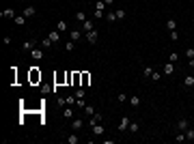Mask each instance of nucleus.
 Returning <instances> with one entry per match:
<instances>
[{
	"instance_id": "obj_1",
	"label": "nucleus",
	"mask_w": 194,
	"mask_h": 144,
	"mask_svg": "<svg viewBox=\"0 0 194 144\" xmlns=\"http://www.w3.org/2000/svg\"><path fill=\"white\" fill-rule=\"evenodd\" d=\"M84 37H86V41L91 43V45H95L97 43V39H99V32L93 28V30H88V32H84Z\"/></svg>"
},
{
	"instance_id": "obj_2",
	"label": "nucleus",
	"mask_w": 194,
	"mask_h": 144,
	"mask_svg": "<svg viewBox=\"0 0 194 144\" xmlns=\"http://www.w3.org/2000/svg\"><path fill=\"white\" fill-rule=\"evenodd\" d=\"M130 123H132L130 116H123V118H121V123H119V127H116V129H119V134H125L127 127H130Z\"/></svg>"
},
{
	"instance_id": "obj_3",
	"label": "nucleus",
	"mask_w": 194,
	"mask_h": 144,
	"mask_svg": "<svg viewBox=\"0 0 194 144\" xmlns=\"http://www.w3.org/2000/svg\"><path fill=\"white\" fill-rule=\"evenodd\" d=\"M104 131H106V127H104V123H97L91 127V134L93 136H104Z\"/></svg>"
},
{
	"instance_id": "obj_4",
	"label": "nucleus",
	"mask_w": 194,
	"mask_h": 144,
	"mask_svg": "<svg viewBox=\"0 0 194 144\" xmlns=\"http://www.w3.org/2000/svg\"><path fill=\"white\" fill-rule=\"evenodd\" d=\"M175 69H177V67H175V63H166L164 67H162V73H164V75H173V73H175Z\"/></svg>"
},
{
	"instance_id": "obj_5",
	"label": "nucleus",
	"mask_w": 194,
	"mask_h": 144,
	"mask_svg": "<svg viewBox=\"0 0 194 144\" xmlns=\"http://www.w3.org/2000/svg\"><path fill=\"white\" fill-rule=\"evenodd\" d=\"M30 58H32V60H41V58H43V49L32 47V49H30Z\"/></svg>"
},
{
	"instance_id": "obj_6",
	"label": "nucleus",
	"mask_w": 194,
	"mask_h": 144,
	"mask_svg": "<svg viewBox=\"0 0 194 144\" xmlns=\"http://www.w3.org/2000/svg\"><path fill=\"white\" fill-rule=\"evenodd\" d=\"M82 35H84V32H82V30H78V28H74V30H71L69 32V39H71V41H80V39H82Z\"/></svg>"
},
{
	"instance_id": "obj_7",
	"label": "nucleus",
	"mask_w": 194,
	"mask_h": 144,
	"mask_svg": "<svg viewBox=\"0 0 194 144\" xmlns=\"http://www.w3.org/2000/svg\"><path fill=\"white\" fill-rule=\"evenodd\" d=\"M32 47H37V39H30V41L22 43V49H24V52H30Z\"/></svg>"
},
{
	"instance_id": "obj_8",
	"label": "nucleus",
	"mask_w": 194,
	"mask_h": 144,
	"mask_svg": "<svg viewBox=\"0 0 194 144\" xmlns=\"http://www.w3.org/2000/svg\"><path fill=\"white\" fill-rule=\"evenodd\" d=\"M188 127H190V123H188V118H179V120H177V129H179V131H186Z\"/></svg>"
},
{
	"instance_id": "obj_9",
	"label": "nucleus",
	"mask_w": 194,
	"mask_h": 144,
	"mask_svg": "<svg viewBox=\"0 0 194 144\" xmlns=\"http://www.w3.org/2000/svg\"><path fill=\"white\" fill-rule=\"evenodd\" d=\"M48 39H50L52 43H58V41H60V32H58V30H52V32H48Z\"/></svg>"
},
{
	"instance_id": "obj_10",
	"label": "nucleus",
	"mask_w": 194,
	"mask_h": 144,
	"mask_svg": "<svg viewBox=\"0 0 194 144\" xmlns=\"http://www.w3.org/2000/svg\"><path fill=\"white\" fill-rule=\"evenodd\" d=\"M138 129H140V123H138V120H132L130 127H127V131H130V134H138Z\"/></svg>"
},
{
	"instance_id": "obj_11",
	"label": "nucleus",
	"mask_w": 194,
	"mask_h": 144,
	"mask_svg": "<svg viewBox=\"0 0 194 144\" xmlns=\"http://www.w3.org/2000/svg\"><path fill=\"white\" fill-rule=\"evenodd\" d=\"M93 28H95L93 19H86V22H82V32H88V30H93Z\"/></svg>"
},
{
	"instance_id": "obj_12",
	"label": "nucleus",
	"mask_w": 194,
	"mask_h": 144,
	"mask_svg": "<svg viewBox=\"0 0 194 144\" xmlns=\"http://www.w3.org/2000/svg\"><path fill=\"white\" fill-rule=\"evenodd\" d=\"M71 127H74V131H80L82 127H84V120H80V118H74V120H71Z\"/></svg>"
},
{
	"instance_id": "obj_13",
	"label": "nucleus",
	"mask_w": 194,
	"mask_h": 144,
	"mask_svg": "<svg viewBox=\"0 0 194 144\" xmlns=\"http://www.w3.org/2000/svg\"><path fill=\"white\" fill-rule=\"evenodd\" d=\"M67 28H69V26H67V22H65V19H58L56 30H58V32H67Z\"/></svg>"
},
{
	"instance_id": "obj_14",
	"label": "nucleus",
	"mask_w": 194,
	"mask_h": 144,
	"mask_svg": "<svg viewBox=\"0 0 194 144\" xmlns=\"http://www.w3.org/2000/svg\"><path fill=\"white\" fill-rule=\"evenodd\" d=\"M88 123H91V127H93V125H97V123H102V114L95 112V114L91 116V120H88Z\"/></svg>"
},
{
	"instance_id": "obj_15",
	"label": "nucleus",
	"mask_w": 194,
	"mask_h": 144,
	"mask_svg": "<svg viewBox=\"0 0 194 144\" xmlns=\"http://www.w3.org/2000/svg\"><path fill=\"white\" fill-rule=\"evenodd\" d=\"M130 106H132V108H138V106H140V97H138V95H132V97H130Z\"/></svg>"
},
{
	"instance_id": "obj_16",
	"label": "nucleus",
	"mask_w": 194,
	"mask_h": 144,
	"mask_svg": "<svg viewBox=\"0 0 194 144\" xmlns=\"http://www.w3.org/2000/svg\"><path fill=\"white\" fill-rule=\"evenodd\" d=\"M35 13H37V9L32 7V4H30V7H26V9H24V17H32V15H35Z\"/></svg>"
},
{
	"instance_id": "obj_17",
	"label": "nucleus",
	"mask_w": 194,
	"mask_h": 144,
	"mask_svg": "<svg viewBox=\"0 0 194 144\" xmlns=\"http://www.w3.org/2000/svg\"><path fill=\"white\" fill-rule=\"evenodd\" d=\"M30 80H32V82L41 80V73H39V71H37V67H32V69H30Z\"/></svg>"
},
{
	"instance_id": "obj_18",
	"label": "nucleus",
	"mask_w": 194,
	"mask_h": 144,
	"mask_svg": "<svg viewBox=\"0 0 194 144\" xmlns=\"http://www.w3.org/2000/svg\"><path fill=\"white\" fill-rule=\"evenodd\" d=\"M183 86H188V88L194 86V75H186L183 77Z\"/></svg>"
},
{
	"instance_id": "obj_19",
	"label": "nucleus",
	"mask_w": 194,
	"mask_h": 144,
	"mask_svg": "<svg viewBox=\"0 0 194 144\" xmlns=\"http://www.w3.org/2000/svg\"><path fill=\"white\" fill-rule=\"evenodd\" d=\"M76 19H78V22L82 24V22H86L88 17H86V13H84V11H78V13H76Z\"/></svg>"
},
{
	"instance_id": "obj_20",
	"label": "nucleus",
	"mask_w": 194,
	"mask_h": 144,
	"mask_svg": "<svg viewBox=\"0 0 194 144\" xmlns=\"http://www.w3.org/2000/svg\"><path fill=\"white\" fill-rule=\"evenodd\" d=\"M63 116H65V118H74V108L67 106V108H65V112H63Z\"/></svg>"
},
{
	"instance_id": "obj_21",
	"label": "nucleus",
	"mask_w": 194,
	"mask_h": 144,
	"mask_svg": "<svg viewBox=\"0 0 194 144\" xmlns=\"http://www.w3.org/2000/svg\"><path fill=\"white\" fill-rule=\"evenodd\" d=\"M153 67H149V65H147V67H142V75H145V77H151V73H153Z\"/></svg>"
},
{
	"instance_id": "obj_22",
	"label": "nucleus",
	"mask_w": 194,
	"mask_h": 144,
	"mask_svg": "<svg viewBox=\"0 0 194 144\" xmlns=\"http://www.w3.org/2000/svg\"><path fill=\"white\" fill-rule=\"evenodd\" d=\"M2 17H7V19H9V17H15V11H13V9H4V11H2Z\"/></svg>"
},
{
	"instance_id": "obj_23",
	"label": "nucleus",
	"mask_w": 194,
	"mask_h": 144,
	"mask_svg": "<svg viewBox=\"0 0 194 144\" xmlns=\"http://www.w3.org/2000/svg\"><path fill=\"white\" fill-rule=\"evenodd\" d=\"M166 28H168V30H177V22H175L173 17H170L168 22H166Z\"/></svg>"
},
{
	"instance_id": "obj_24",
	"label": "nucleus",
	"mask_w": 194,
	"mask_h": 144,
	"mask_svg": "<svg viewBox=\"0 0 194 144\" xmlns=\"http://www.w3.org/2000/svg\"><path fill=\"white\" fill-rule=\"evenodd\" d=\"M52 45H54V43L50 41L48 37H46V39H43V41H41V47H43V49H50V47H52Z\"/></svg>"
},
{
	"instance_id": "obj_25",
	"label": "nucleus",
	"mask_w": 194,
	"mask_h": 144,
	"mask_svg": "<svg viewBox=\"0 0 194 144\" xmlns=\"http://www.w3.org/2000/svg\"><path fill=\"white\" fill-rule=\"evenodd\" d=\"M74 47H76V41H71V39H69V41L65 43V52H71Z\"/></svg>"
},
{
	"instance_id": "obj_26",
	"label": "nucleus",
	"mask_w": 194,
	"mask_h": 144,
	"mask_svg": "<svg viewBox=\"0 0 194 144\" xmlns=\"http://www.w3.org/2000/svg\"><path fill=\"white\" fill-rule=\"evenodd\" d=\"M13 22H15L18 26H24V24H26V17H24V15H20V17H13Z\"/></svg>"
},
{
	"instance_id": "obj_27",
	"label": "nucleus",
	"mask_w": 194,
	"mask_h": 144,
	"mask_svg": "<svg viewBox=\"0 0 194 144\" xmlns=\"http://www.w3.org/2000/svg\"><path fill=\"white\" fill-rule=\"evenodd\" d=\"M106 19H108V22H119V19H116V13H114V11H108Z\"/></svg>"
},
{
	"instance_id": "obj_28",
	"label": "nucleus",
	"mask_w": 194,
	"mask_h": 144,
	"mask_svg": "<svg viewBox=\"0 0 194 144\" xmlns=\"http://www.w3.org/2000/svg\"><path fill=\"white\" fill-rule=\"evenodd\" d=\"M177 142H183V140H188L186 138V131H177V138H175Z\"/></svg>"
},
{
	"instance_id": "obj_29",
	"label": "nucleus",
	"mask_w": 194,
	"mask_h": 144,
	"mask_svg": "<svg viewBox=\"0 0 194 144\" xmlns=\"http://www.w3.org/2000/svg\"><path fill=\"white\" fill-rule=\"evenodd\" d=\"M116 19H125V9H116Z\"/></svg>"
},
{
	"instance_id": "obj_30",
	"label": "nucleus",
	"mask_w": 194,
	"mask_h": 144,
	"mask_svg": "<svg viewBox=\"0 0 194 144\" xmlns=\"http://www.w3.org/2000/svg\"><path fill=\"white\" fill-rule=\"evenodd\" d=\"M84 95H86V88H78V90H76V97L78 99H84Z\"/></svg>"
},
{
	"instance_id": "obj_31",
	"label": "nucleus",
	"mask_w": 194,
	"mask_h": 144,
	"mask_svg": "<svg viewBox=\"0 0 194 144\" xmlns=\"http://www.w3.org/2000/svg\"><path fill=\"white\" fill-rule=\"evenodd\" d=\"M88 82H91V75H88V73H82V86H88Z\"/></svg>"
},
{
	"instance_id": "obj_32",
	"label": "nucleus",
	"mask_w": 194,
	"mask_h": 144,
	"mask_svg": "<svg viewBox=\"0 0 194 144\" xmlns=\"http://www.w3.org/2000/svg\"><path fill=\"white\" fill-rule=\"evenodd\" d=\"M186 138H188V140H194V129H192V127L186 129Z\"/></svg>"
},
{
	"instance_id": "obj_33",
	"label": "nucleus",
	"mask_w": 194,
	"mask_h": 144,
	"mask_svg": "<svg viewBox=\"0 0 194 144\" xmlns=\"http://www.w3.org/2000/svg\"><path fill=\"white\" fill-rule=\"evenodd\" d=\"M78 140H80V138H78L76 134H71V136L67 138V142H69V144H78Z\"/></svg>"
},
{
	"instance_id": "obj_34",
	"label": "nucleus",
	"mask_w": 194,
	"mask_h": 144,
	"mask_svg": "<svg viewBox=\"0 0 194 144\" xmlns=\"http://www.w3.org/2000/svg\"><path fill=\"white\" fill-rule=\"evenodd\" d=\"M76 106H78V108H80V110H84V108L88 106V103L84 101V99H78V101H76Z\"/></svg>"
},
{
	"instance_id": "obj_35",
	"label": "nucleus",
	"mask_w": 194,
	"mask_h": 144,
	"mask_svg": "<svg viewBox=\"0 0 194 144\" xmlns=\"http://www.w3.org/2000/svg\"><path fill=\"white\" fill-rule=\"evenodd\" d=\"M116 99H119V101H121V103H125V101H130V97H127V95H125V93H119V97H116Z\"/></svg>"
},
{
	"instance_id": "obj_36",
	"label": "nucleus",
	"mask_w": 194,
	"mask_h": 144,
	"mask_svg": "<svg viewBox=\"0 0 194 144\" xmlns=\"http://www.w3.org/2000/svg\"><path fill=\"white\" fill-rule=\"evenodd\" d=\"M84 112H86V116H93V114H95V108H93V106H86Z\"/></svg>"
},
{
	"instance_id": "obj_37",
	"label": "nucleus",
	"mask_w": 194,
	"mask_h": 144,
	"mask_svg": "<svg viewBox=\"0 0 194 144\" xmlns=\"http://www.w3.org/2000/svg\"><path fill=\"white\" fill-rule=\"evenodd\" d=\"M95 9H97V11H104V9H106V2H104V0H99V2L95 4Z\"/></svg>"
},
{
	"instance_id": "obj_38",
	"label": "nucleus",
	"mask_w": 194,
	"mask_h": 144,
	"mask_svg": "<svg viewBox=\"0 0 194 144\" xmlns=\"http://www.w3.org/2000/svg\"><path fill=\"white\" fill-rule=\"evenodd\" d=\"M177 60H179V56H177V52H173V54L168 56V63H177Z\"/></svg>"
},
{
	"instance_id": "obj_39",
	"label": "nucleus",
	"mask_w": 194,
	"mask_h": 144,
	"mask_svg": "<svg viewBox=\"0 0 194 144\" xmlns=\"http://www.w3.org/2000/svg\"><path fill=\"white\" fill-rule=\"evenodd\" d=\"M50 90H56V88H52V86H41V93H43V95H48Z\"/></svg>"
},
{
	"instance_id": "obj_40",
	"label": "nucleus",
	"mask_w": 194,
	"mask_h": 144,
	"mask_svg": "<svg viewBox=\"0 0 194 144\" xmlns=\"http://www.w3.org/2000/svg\"><path fill=\"white\" fill-rule=\"evenodd\" d=\"M170 41H179V35H177V30H170Z\"/></svg>"
},
{
	"instance_id": "obj_41",
	"label": "nucleus",
	"mask_w": 194,
	"mask_h": 144,
	"mask_svg": "<svg viewBox=\"0 0 194 144\" xmlns=\"http://www.w3.org/2000/svg\"><path fill=\"white\" fill-rule=\"evenodd\" d=\"M151 80H153V82H160V71H153V73H151Z\"/></svg>"
},
{
	"instance_id": "obj_42",
	"label": "nucleus",
	"mask_w": 194,
	"mask_h": 144,
	"mask_svg": "<svg viewBox=\"0 0 194 144\" xmlns=\"http://www.w3.org/2000/svg\"><path fill=\"white\" fill-rule=\"evenodd\" d=\"M186 56H188V58H194V49H192V47L186 49Z\"/></svg>"
},
{
	"instance_id": "obj_43",
	"label": "nucleus",
	"mask_w": 194,
	"mask_h": 144,
	"mask_svg": "<svg viewBox=\"0 0 194 144\" xmlns=\"http://www.w3.org/2000/svg\"><path fill=\"white\" fill-rule=\"evenodd\" d=\"M188 65H190V69H194V58H190V63H188Z\"/></svg>"
},
{
	"instance_id": "obj_44",
	"label": "nucleus",
	"mask_w": 194,
	"mask_h": 144,
	"mask_svg": "<svg viewBox=\"0 0 194 144\" xmlns=\"http://www.w3.org/2000/svg\"><path fill=\"white\" fill-rule=\"evenodd\" d=\"M104 2H106V4H108V7H110V4H112V2H114V0H104Z\"/></svg>"
}]
</instances>
